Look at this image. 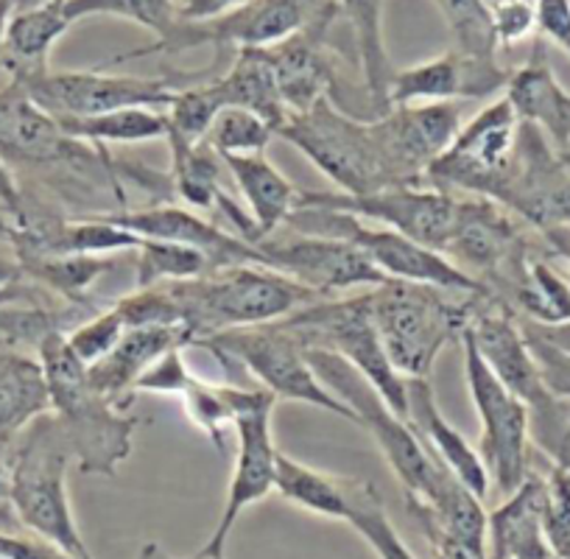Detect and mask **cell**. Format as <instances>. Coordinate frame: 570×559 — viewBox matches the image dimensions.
I'll list each match as a JSON object with an SVG mask.
<instances>
[{
    "instance_id": "1",
    "label": "cell",
    "mask_w": 570,
    "mask_h": 559,
    "mask_svg": "<svg viewBox=\"0 0 570 559\" xmlns=\"http://www.w3.org/2000/svg\"><path fill=\"white\" fill-rule=\"evenodd\" d=\"M37 359L46 370L51 411L68 434L81 473L118 475L140 420L92 386L87 366L70 353L65 331L46 333L37 344Z\"/></svg>"
},
{
    "instance_id": "2",
    "label": "cell",
    "mask_w": 570,
    "mask_h": 559,
    "mask_svg": "<svg viewBox=\"0 0 570 559\" xmlns=\"http://www.w3.org/2000/svg\"><path fill=\"white\" fill-rule=\"evenodd\" d=\"M163 286L171 294L179 325L190 333L194 344L233 327L279 322L322 300L288 274L257 263L213 268L196 280Z\"/></svg>"
},
{
    "instance_id": "3",
    "label": "cell",
    "mask_w": 570,
    "mask_h": 559,
    "mask_svg": "<svg viewBox=\"0 0 570 559\" xmlns=\"http://www.w3.org/2000/svg\"><path fill=\"white\" fill-rule=\"evenodd\" d=\"M73 459V448L57 414L48 411L37 416L9 451V464H12L9 507L29 535L40 537L73 559H96L81 537L70 507L68 468Z\"/></svg>"
},
{
    "instance_id": "4",
    "label": "cell",
    "mask_w": 570,
    "mask_h": 559,
    "mask_svg": "<svg viewBox=\"0 0 570 559\" xmlns=\"http://www.w3.org/2000/svg\"><path fill=\"white\" fill-rule=\"evenodd\" d=\"M386 280L370 288L372 320L389 361L403 377H431L448 342L462 339L479 305L490 297Z\"/></svg>"
},
{
    "instance_id": "5",
    "label": "cell",
    "mask_w": 570,
    "mask_h": 559,
    "mask_svg": "<svg viewBox=\"0 0 570 559\" xmlns=\"http://www.w3.org/2000/svg\"><path fill=\"white\" fill-rule=\"evenodd\" d=\"M305 353L320 381L355 411L361 429L370 431L372 440L377 442L386 464L403 484L409 503L431 507L451 473L422 445L409 420L400 416L353 364L327 350H305Z\"/></svg>"
},
{
    "instance_id": "6",
    "label": "cell",
    "mask_w": 570,
    "mask_h": 559,
    "mask_svg": "<svg viewBox=\"0 0 570 559\" xmlns=\"http://www.w3.org/2000/svg\"><path fill=\"white\" fill-rule=\"evenodd\" d=\"M277 137L303 151L342 194L364 196L400 185L375 120L353 118L331 98H320L305 112L288 115Z\"/></svg>"
},
{
    "instance_id": "7",
    "label": "cell",
    "mask_w": 570,
    "mask_h": 559,
    "mask_svg": "<svg viewBox=\"0 0 570 559\" xmlns=\"http://www.w3.org/2000/svg\"><path fill=\"white\" fill-rule=\"evenodd\" d=\"M333 12H338L336 0H249L244 7L210 20H196V23L177 20V26L166 37L118 53L98 68H118L140 57H151V53L177 57V53L205 46L218 48V51L229 46L238 51L240 48H272Z\"/></svg>"
},
{
    "instance_id": "8",
    "label": "cell",
    "mask_w": 570,
    "mask_h": 559,
    "mask_svg": "<svg viewBox=\"0 0 570 559\" xmlns=\"http://www.w3.org/2000/svg\"><path fill=\"white\" fill-rule=\"evenodd\" d=\"M285 227L303 235H327V238L350 241L389 280L422 283V286H436L445 288V292L475 294V297H492L484 283L470 277L451 257L405 238L397 229L370 224L364 218L347 216V213L320 210V207H297L288 216Z\"/></svg>"
},
{
    "instance_id": "9",
    "label": "cell",
    "mask_w": 570,
    "mask_h": 559,
    "mask_svg": "<svg viewBox=\"0 0 570 559\" xmlns=\"http://www.w3.org/2000/svg\"><path fill=\"white\" fill-rule=\"evenodd\" d=\"M279 325L305 350H327L353 364L400 416L409 414L405 377L394 370L377 336L370 288L355 297L316 300L279 320Z\"/></svg>"
},
{
    "instance_id": "10",
    "label": "cell",
    "mask_w": 570,
    "mask_h": 559,
    "mask_svg": "<svg viewBox=\"0 0 570 559\" xmlns=\"http://www.w3.org/2000/svg\"><path fill=\"white\" fill-rule=\"evenodd\" d=\"M196 347H205L216 359L238 364L249 372L252 377L263 383V389L277 400H292V403H308L316 409H325L331 414L350 420L358 425V416L350 405H344L320 375L308 364V353L303 344L285 331L279 322L268 325H249L222 331L216 336L202 339Z\"/></svg>"
},
{
    "instance_id": "11",
    "label": "cell",
    "mask_w": 570,
    "mask_h": 559,
    "mask_svg": "<svg viewBox=\"0 0 570 559\" xmlns=\"http://www.w3.org/2000/svg\"><path fill=\"white\" fill-rule=\"evenodd\" d=\"M518 137L520 118L514 115L509 98L487 104L462 126L451 149L431 163L425 171V185H434L448 194L470 190L501 205L514 171Z\"/></svg>"
},
{
    "instance_id": "12",
    "label": "cell",
    "mask_w": 570,
    "mask_h": 559,
    "mask_svg": "<svg viewBox=\"0 0 570 559\" xmlns=\"http://www.w3.org/2000/svg\"><path fill=\"white\" fill-rule=\"evenodd\" d=\"M464 375H468L470 398L481 423L479 457L484 459L490 481H495L503 496H512L529 475V405L509 392L490 364L481 355L470 325L462 333Z\"/></svg>"
},
{
    "instance_id": "13",
    "label": "cell",
    "mask_w": 570,
    "mask_h": 559,
    "mask_svg": "<svg viewBox=\"0 0 570 559\" xmlns=\"http://www.w3.org/2000/svg\"><path fill=\"white\" fill-rule=\"evenodd\" d=\"M459 202L462 199L456 194H448L434 185H397V188L364 196L342 194V190H314V194L299 190L297 207L347 213V216L364 218L370 224L397 229L405 238L445 255L448 241L456 229Z\"/></svg>"
},
{
    "instance_id": "14",
    "label": "cell",
    "mask_w": 570,
    "mask_h": 559,
    "mask_svg": "<svg viewBox=\"0 0 570 559\" xmlns=\"http://www.w3.org/2000/svg\"><path fill=\"white\" fill-rule=\"evenodd\" d=\"M29 87L31 98L53 118H90V115L115 112L129 107L166 109L177 92L174 76L142 79V76H112L96 70H42L20 79Z\"/></svg>"
},
{
    "instance_id": "15",
    "label": "cell",
    "mask_w": 570,
    "mask_h": 559,
    "mask_svg": "<svg viewBox=\"0 0 570 559\" xmlns=\"http://www.w3.org/2000/svg\"><path fill=\"white\" fill-rule=\"evenodd\" d=\"M274 403H277V398L268 389H261L255 403L246 405L235 416L233 429L238 434V453H235L233 475H229L227 501H224V512L213 529L210 540L196 553L199 559H224V548H227V540L240 514L252 503L263 501L268 492H274V470H277L279 453L272 437Z\"/></svg>"
},
{
    "instance_id": "16",
    "label": "cell",
    "mask_w": 570,
    "mask_h": 559,
    "mask_svg": "<svg viewBox=\"0 0 570 559\" xmlns=\"http://www.w3.org/2000/svg\"><path fill=\"white\" fill-rule=\"evenodd\" d=\"M0 160L31 171L92 168L85 144L65 135L59 120L31 98L23 81L12 76L0 87Z\"/></svg>"
},
{
    "instance_id": "17",
    "label": "cell",
    "mask_w": 570,
    "mask_h": 559,
    "mask_svg": "<svg viewBox=\"0 0 570 559\" xmlns=\"http://www.w3.org/2000/svg\"><path fill=\"white\" fill-rule=\"evenodd\" d=\"M255 246L263 252L268 268L288 274L320 297L350 288H377L389 280L372 266L358 246L344 238L303 233H294L292 238L266 235Z\"/></svg>"
},
{
    "instance_id": "18",
    "label": "cell",
    "mask_w": 570,
    "mask_h": 559,
    "mask_svg": "<svg viewBox=\"0 0 570 559\" xmlns=\"http://www.w3.org/2000/svg\"><path fill=\"white\" fill-rule=\"evenodd\" d=\"M464 101H431L392 107L375 118L377 135L400 185H425V171L462 131Z\"/></svg>"
},
{
    "instance_id": "19",
    "label": "cell",
    "mask_w": 570,
    "mask_h": 559,
    "mask_svg": "<svg viewBox=\"0 0 570 559\" xmlns=\"http://www.w3.org/2000/svg\"><path fill=\"white\" fill-rule=\"evenodd\" d=\"M445 255L484 286L490 280L514 288L525 263L520 235L507 216V207L484 196L459 202L456 229L448 241Z\"/></svg>"
},
{
    "instance_id": "20",
    "label": "cell",
    "mask_w": 570,
    "mask_h": 559,
    "mask_svg": "<svg viewBox=\"0 0 570 559\" xmlns=\"http://www.w3.org/2000/svg\"><path fill=\"white\" fill-rule=\"evenodd\" d=\"M501 205L546 233L570 227V174L531 124H520L514 171Z\"/></svg>"
},
{
    "instance_id": "21",
    "label": "cell",
    "mask_w": 570,
    "mask_h": 559,
    "mask_svg": "<svg viewBox=\"0 0 570 559\" xmlns=\"http://www.w3.org/2000/svg\"><path fill=\"white\" fill-rule=\"evenodd\" d=\"M512 76L495 59H470L456 51L397 70L389 87V107L431 101H479L507 90Z\"/></svg>"
},
{
    "instance_id": "22",
    "label": "cell",
    "mask_w": 570,
    "mask_h": 559,
    "mask_svg": "<svg viewBox=\"0 0 570 559\" xmlns=\"http://www.w3.org/2000/svg\"><path fill=\"white\" fill-rule=\"evenodd\" d=\"M96 216L109 218V222L120 224L137 238H155V241H174V244L194 246V249L205 252L216 268L224 266H246V263H257L266 266V257L257 246L246 244L240 235L222 229L218 224L207 222L199 213H190L177 205H151L142 210H120V213H96Z\"/></svg>"
},
{
    "instance_id": "23",
    "label": "cell",
    "mask_w": 570,
    "mask_h": 559,
    "mask_svg": "<svg viewBox=\"0 0 570 559\" xmlns=\"http://www.w3.org/2000/svg\"><path fill=\"white\" fill-rule=\"evenodd\" d=\"M336 18L338 12L327 14V18L316 20V23L297 31L288 40L263 48L268 65H272L274 79H277L279 96L288 107V115L305 112L320 98H331L333 101L336 73H333V59L325 48V37Z\"/></svg>"
},
{
    "instance_id": "24",
    "label": "cell",
    "mask_w": 570,
    "mask_h": 559,
    "mask_svg": "<svg viewBox=\"0 0 570 559\" xmlns=\"http://www.w3.org/2000/svg\"><path fill=\"white\" fill-rule=\"evenodd\" d=\"M405 398H409V414H405V420L416 431L422 445L431 451V457L459 484H464L473 496H479L484 501L490 496V473H487L484 459L464 440L462 431H456L448 423L428 377H405Z\"/></svg>"
},
{
    "instance_id": "25",
    "label": "cell",
    "mask_w": 570,
    "mask_h": 559,
    "mask_svg": "<svg viewBox=\"0 0 570 559\" xmlns=\"http://www.w3.org/2000/svg\"><path fill=\"white\" fill-rule=\"evenodd\" d=\"M470 333H473L481 355H484L490 370L498 375V381L509 392L518 394L529 405V411L540 409L546 400L553 398L548 392L546 381H542L540 366H537L534 353H531L529 342H525L523 327L514 325L512 316L479 305L473 322H470Z\"/></svg>"
},
{
    "instance_id": "26",
    "label": "cell",
    "mask_w": 570,
    "mask_h": 559,
    "mask_svg": "<svg viewBox=\"0 0 570 559\" xmlns=\"http://www.w3.org/2000/svg\"><path fill=\"white\" fill-rule=\"evenodd\" d=\"M188 344H194V339L185 327H126L112 353L87 366V375L98 392L107 394L118 409L129 411V405L135 403L137 377L168 350L188 347Z\"/></svg>"
},
{
    "instance_id": "27",
    "label": "cell",
    "mask_w": 570,
    "mask_h": 559,
    "mask_svg": "<svg viewBox=\"0 0 570 559\" xmlns=\"http://www.w3.org/2000/svg\"><path fill=\"white\" fill-rule=\"evenodd\" d=\"M542 512L546 479L529 473L507 503L487 514V559H553Z\"/></svg>"
},
{
    "instance_id": "28",
    "label": "cell",
    "mask_w": 570,
    "mask_h": 559,
    "mask_svg": "<svg viewBox=\"0 0 570 559\" xmlns=\"http://www.w3.org/2000/svg\"><path fill=\"white\" fill-rule=\"evenodd\" d=\"M507 98L520 124H531L546 131L557 149L570 146V92L553 76L546 51L537 42L534 57L512 73L507 85Z\"/></svg>"
},
{
    "instance_id": "29",
    "label": "cell",
    "mask_w": 570,
    "mask_h": 559,
    "mask_svg": "<svg viewBox=\"0 0 570 559\" xmlns=\"http://www.w3.org/2000/svg\"><path fill=\"white\" fill-rule=\"evenodd\" d=\"M48 411L51 394L40 359L0 344V451H12L18 437Z\"/></svg>"
},
{
    "instance_id": "30",
    "label": "cell",
    "mask_w": 570,
    "mask_h": 559,
    "mask_svg": "<svg viewBox=\"0 0 570 559\" xmlns=\"http://www.w3.org/2000/svg\"><path fill=\"white\" fill-rule=\"evenodd\" d=\"M224 166L229 168L240 196L246 199V207H249V218L255 224L249 244L255 246L257 241L277 233L288 222V216L297 207L299 190L294 188L292 179L277 171V166L268 160L266 151L263 155L227 157Z\"/></svg>"
},
{
    "instance_id": "31",
    "label": "cell",
    "mask_w": 570,
    "mask_h": 559,
    "mask_svg": "<svg viewBox=\"0 0 570 559\" xmlns=\"http://www.w3.org/2000/svg\"><path fill=\"white\" fill-rule=\"evenodd\" d=\"M65 3L68 0H42L35 7L14 9L0 57V68L12 79H29L48 70V53L73 26L65 14Z\"/></svg>"
},
{
    "instance_id": "32",
    "label": "cell",
    "mask_w": 570,
    "mask_h": 559,
    "mask_svg": "<svg viewBox=\"0 0 570 559\" xmlns=\"http://www.w3.org/2000/svg\"><path fill=\"white\" fill-rule=\"evenodd\" d=\"M216 87V96L222 107H240L255 112L257 118L266 120L274 131L288 120V107H285L283 96H279L277 79L272 73L263 48H240L238 57L227 68V73L210 79Z\"/></svg>"
},
{
    "instance_id": "33",
    "label": "cell",
    "mask_w": 570,
    "mask_h": 559,
    "mask_svg": "<svg viewBox=\"0 0 570 559\" xmlns=\"http://www.w3.org/2000/svg\"><path fill=\"white\" fill-rule=\"evenodd\" d=\"M361 484H364V479L325 473V470H316L311 464L285 457V453H277L274 490L288 503L305 509V512L333 520H350Z\"/></svg>"
},
{
    "instance_id": "34",
    "label": "cell",
    "mask_w": 570,
    "mask_h": 559,
    "mask_svg": "<svg viewBox=\"0 0 570 559\" xmlns=\"http://www.w3.org/2000/svg\"><path fill=\"white\" fill-rule=\"evenodd\" d=\"M336 3L338 12L353 26L366 96L381 118L392 109L389 107V87L397 73L389 62L386 40H383V0H336Z\"/></svg>"
},
{
    "instance_id": "35",
    "label": "cell",
    "mask_w": 570,
    "mask_h": 559,
    "mask_svg": "<svg viewBox=\"0 0 570 559\" xmlns=\"http://www.w3.org/2000/svg\"><path fill=\"white\" fill-rule=\"evenodd\" d=\"M68 137L79 144L107 146V144H149L168 137V118L163 109L129 107L115 112L90 115V118H57Z\"/></svg>"
},
{
    "instance_id": "36",
    "label": "cell",
    "mask_w": 570,
    "mask_h": 559,
    "mask_svg": "<svg viewBox=\"0 0 570 559\" xmlns=\"http://www.w3.org/2000/svg\"><path fill=\"white\" fill-rule=\"evenodd\" d=\"M115 255H46L23 257V277L62 297L65 303H85L87 292L98 286L109 272H115Z\"/></svg>"
},
{
    "instance_id": "37",
    "label": "cell",
    "mask_w": 570,
    "mask_h": 559,
    "mask_svg": "<svg viewBox=\"0 0 570 559\" xmlns=\"http://www.w3.org/2000/svg\"><path fill=\"white\" fill-rule=\"evenodd\" d=\"M257 394H261V389H238L227 386V383L202 381L199 375H194L179 394V400H183L190 423L213 442V448H218V453H224L227 451V440H224L227 429L246 405L255 403Z\"/></svg>"
},
{
    "instance_id": "38",
    "label": "cell",
    "mask_w": 570,
    "mask_h": 559,
    "mask_svg": "<svg viewBox=\"0 0 570 559\" xmlns=\"http://www.w3.org/2000/svg\"><path fill=\"white\" fill-rule=\"evenodd\" d=\"M171 146V183L177 194L199 210H213L222 199V157L205 144H183L168 140Z\"/></svg>"
},
{
    "instance_id": "39",
    "label": "cell",
    "mask_w": 570,
    "mask_h": 559,
    "mask_svg": "<svg viewBox=\"0 0 570 559\" xmlns=\"http://www.w3.org/2000/svg\"><path fill=\"white\" fill-rule=\"evenodd\" d=\"M135 252V288L183 283V280H196L216 268V263L205 252L174 244V241L140 238V246Z\"/></svg>"
},
{
    "instance_id": "40",
    "label": "cell",
    "mask_w": 570,
    "mask_h": 559,
    "mask_svg": "<svg viewBox=\"0 0 570 559\" xmlns=\"http://www.w3.org/2000/svg\"><path fill=\"white\" fill-rule=\"evenodd\" d=\"M518 308L529 314L534 325H562L570 322V286L546 261L525 257L523 272L512 288Z\"/></svg>"
},
{
    "instance_id": "41",
    "label": "cell",
    "mask_w": 570,
    "mask_h": 559,
    "mask_svg": "<svg viewBox=\"0 0 570 559\" xmlns=\"http://www.w3.org/2000/svg\"><path fill=\"white\" fill-rule=\"evenodd\" d=\"M451 29L453 51L470 59H495L498 37L487 0H434Z\"/></svg>"
},
{
    "instance_id": "42",
    "label": "cell",
    "mask_w": 570,
    "mask_h": 559,
    "mask_svg": "<svg viewBox=\"0 0 570 559\" xmlns=\"http://www.w3.org/2000/svg\"><path fill=\"white\" fill-rule=\"evenodd\" d=\"M65 14L70 23L85 18H120L155 31L157 40L177 26V0H68Z\"/></svg>"
},
{
    "instance_id": "43",
    "label": "cell",
    "mask_w": 570,
    "mask_h": 559,
    "mask_svg": "<svg viewBox=\"0 0 570 559\" xmlns=\"http://www.w3.org/2000/svg\"><path fill=\"white\" fill-rule=\"evenodd\" d=\"M274 137H277V131L266 120L257 118L255 112L240 107H227L216 115L202 144L210 146L222 160H227V157L240 155H263Z\"/></svg>"
},
{
    "instance_id": "44",
    "label": "cell",
    "mask_w": 570,
    "mask_h": 559,
    "mask_svg": "<svg viewBox=\"0 0 570 559\" xmlns=\"http://www.w3.org/2000/svg\"><path fill=\"white\" fill-rule=\"evenodd\" d=\"M347 523L375 548V553L381 559H416L414 553H411V548L403 542V537L394 531L377 490L372 484H366V481L361 484Z\"/></svg>"
},
{
    "instance_id": "45",
    "label": "cell",
    "mask_w": 570,
    "mask_h": 559,
    "mask_svg": "<svg viewBox=\"0 0 570 559\" xmlns=\"http://www.w3.org/2000/svg\"><path fill=\"white\" fill-rule=\"evenodd\" d=\"M124 333H126V322L120 320L118 311L109 308V311H101V314L90 316V320L79 322L73 331L65 333V342H68L70 353H73L81 364L92 366L112 353L115 344L124 339Z\"/></svg>"
},
{
    "instance_id": "46",
    "label": "cell",
    "mask_w": 570,
    "mask_h": 559,
    "mask_svg": "<svg viewBox=\"0 0 570 559\" xmlns=\"http://www.w3.org/2000/svg\"><path fill=\"white\" fill-rule=\"evenodd\" d=\"M542 529H546V540L551 546L553 557L570 559V473L559 464L546 479Z\"/></svg>"
},
{
    "instance_id": "47",
    "label": "cell",
    "mask_w": 570,
    "mask_h": 559,
    "mask_svg": "<svg viewBox=\"0 0 570 559\" xmlns=\"http://www.w3.org/2000/svg\"><path fill=\"white\" fill-rule=\"evenodd\" d=\"M185 347L168 350L166 355L155 361L149 370L142 372L135 383V394L151 392V394H183V389L188 386V381L194 377V372L185 364Z\"/></svg>"
},
{
    "instance_id": "48",
    "label": "cell",
    "mask_w": 570,
    "mask_h": 559,
    "mask_svg": "<svg viewBox=\"0 0 570 559\" xmlns=\"http://www.w3.org/2000/svg\"><path fill=\"white\" fill-rule=\"evenodd\" d=\"M490 12L498 46H512V42L523 40L537 26V12L531 0H495Z\"/></svg>"
},
{
    "instance_id": "49",
    "label": "cell",
    "mask_w": 570,
    "mask_h": 559,
    "mask_svg": "<svg viewBox=\"0 0 570 559\" xmlns=\"http://www.w3.org/2000/svg\"><path fill=\"white\" fill-rule=\"evenodd\" d=\"M525 342H529L531 353H534L537 366H540V375L546 381L548 392L553 398H570V355L559 353L557 347H551L548 342H542L540 336H534L531 331H525Z\"/></svg>"
},
{
    "instance_id": "50",
    "label": "cell",
    "mask_w": 570,
    "mask_h": 559,
    "mask_svg": "<svg viewBox=\"0 0 570 559\" xmlns=\"http://www.w3.org/2000/svg\"><path fill=\"white\" fill-rule=\"evenodd\" d=\"M537 29L570 53V0H537Z\"/></svg>"
},
{
    "instance_id": "51",
    "label": "cell",
    "mask_w": 570,
    "mask_h": 559,
    "mask_svg": "<svg viewBox=\"0 0 570 559\" xmlns=\"http://www.w3.org/2000/svg\"><path fill=\"white\" fill-rule=\"evenodd\" d=\"M0 557L7 559H73L59 548L48 546L35 535H12L0 529Z\"/></svg>"
},
{
    "instance_id": "52",
    "label": "cell",
    "mask_w": 570,
    "mask_h": 559,
    "mask_svg": "<svg viewBox=\"0 0 570 559\" xmlns=\"http://www.w3.org/2000/svg\"><path fill=\"white\" fill-rule=\"evenodd\" d=\"M244 3H249V0H177V18L196 23V20H210L233 12Z\"/></svg>"
},
{
    "instance_id": "53",
    "label": "cell",
    "mask_w": 570,
    "mask_h": 559,
    "mask_svg": "<svg viewBox=\"0 0 570 559\" xmlns=\"http://www.w3.org/2000/svg\"><path fill=\"white\" fill-rule=\"evenodd\" d=\"M428 542H431V551H434V559H484L481 553H475L473 548H468L464 542L453 540L445 531L440 529H425Z\"/></svg>"
},
{
    "instance_id": "54",
    "label": "cell",
    "mask_w": 570,
    "mask_h": 559,
    "mask_svg": "<svg viewBox=\"0 0 570 559\" xmlns=\"http://www.w3.org/2000/svg\"><path fill=\"white\" fill-rule=\"evenodd\" d=\"M523 327L540 336L542 342L551 344V347H557L559 353L570 355V322H562V325H534V322H529Z\"/></svg>"
},
{
    "instance_id": "55",
    "label": "cell",
    "mask_w": 570,
    "mask_h": 559,
    "mask_svg": "<svg viewBox=\"0 0 570 559\" xmlns=\"http://www.w3.org/2000/svg\"><path fill=\"white\" fill-rule=\"evenodd\" d=\"M12 496V464H9V451H0V507H9Z\"/></svg>"
},
{
    "instance_id": "56",
    "label": "cell",
    "mask_w": 570,
    "mask_h": 559,
    "mask_svg": "<svg viewBox=\"0 0 570 559\" xmlns=\"http://www.w3.org/2000/svg\"><path fill=\"white\" fill-rule=\"evenodd\" d=\"M18 280H23V268H20L18 257L0 255V288L12 286V283H18Z\"/></svg>"
},
{
    "instance_id": "57",
    "label": "cell",
    "mask_w": 570,
    "mask_h": 559,
    "mask_svg": "<svg viewBox=\"0 0 570 559\" xmlns=\"http://www.w3.org/2000/svg\"><path fill=\"white\" fill-rule=\"evenodd\" d=\"M14 233H18V222H14V216L7 210V207L0 205V244L12 246Z\"/></svg>"
},
{
    "instance_id": "58",
    "label": "cell",
    "mask_w": 570,
    "mask_h": 559,
    "mask_svg": "<svg viewBox=\"0 0 570 559\" xmlns=\"http://www.w3.org/2000/svg\"><path fill=\"white\" fill-rule=\"evenodd\" d=\"M18 9V0H0V57H3V40H7V26L9 18Z\"/></svg>"
},
{
    "instance_id": "59",
    "label": "cell",
    "mask_w": 570,
    "mask_h": 559,
    "mask_svg": "<svg viewBox=\"0 0 570 559\" xmlns=\"http://www.w3.org/2000/svg\"><path fill=\"white\" fill-rule=\"evenodd\" d=\"M137 559H177V557H171V553L163 551L157 542H146V546L140 548V553H137ZM190 559H199V557H190Z\"/></svg>"
},
{
    "instance_id": "60",
    "label": "cell",
    "mask_w": 570,
    "mask_h": 559,
    "mask_svg": "<svg viewBox=\"0 0 570 559\" xmlns=\"http://www.w3.org/2000/svg\"><path fill=\"white\" fill-rule=\"evenodd\" d=\"M559 409H562V416H564V423L570 425V398H559Z\"/></svg>"
},
{
    "instance_id": "61",
    "label": "cell",
    "mask_w": 570,
    "mask_h": 559,
    "mask_svg": "<svg viewBox=\"0 0 570 559\" xmlns=\"http://www.w3.org/2000/svg\"><path fill=\"white\" fill-rule=\"evenodd\" d=\"M0 559H7V557H0Z\"/></svg>"
},
{
    "instance_id": "62",
    "label": "cell",
    "mask_w": 570,
    "mask_h": 559,
    "mask_svg": "<svg viewBox=\"0 0 570 559\" xmlns=\"http://www.w3.org/2000/svg\"><path fill=\"white\" fill-rule=\"evenodd\" d=\"M568 255H570V249H568Z\"/></svg>"
},
{
    "instance_id": "63",
    "label": "cell",
    "mask_w": 570,
    "mask_h": 559,
    "mask_svg": "<svg viewBox=\"0 0 570 559\" xmlns=\"http://www.w3.org/2000/svg\"><path fill=\"white\" fill-rule=\"evenodd\" d=\"M553 559H557V557H553Z\"/></svg>"
}]
</instances>
